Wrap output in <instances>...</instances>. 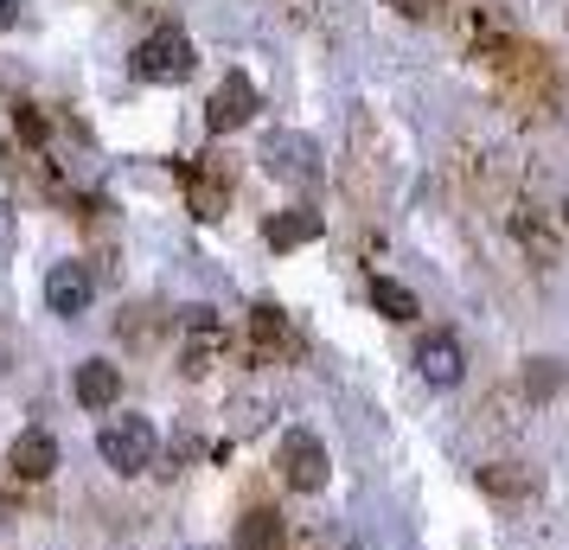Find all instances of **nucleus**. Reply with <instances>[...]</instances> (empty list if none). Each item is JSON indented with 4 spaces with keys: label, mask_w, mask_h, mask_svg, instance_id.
<instances>
[{
    "label": "nucleus",
    "mask_w": 569,
    "mask_h": 550,
    "mask_svg": "<svg viewBox=\"0 0 569 550\" xmlns=\"http://www.w3.org/2000/svg\"><path fill=\"white\" fill-rule=\"evenodd\" d=\"M90 294H97V282H90L83 262H52V276H46V308H52L58 320H78L83 308H90Z\"/></svg>",
    "instance_id": "423d86ee"
},
{
    "label": "nucleus",
    "mask_w": 569,
    "mask_h": 550,
    "mask_svg": "<svg viewBox=\"0 0 569 550\" xmlns=\"http://www.w3.org/2000/svg\"><path fill=\"white\" fill-rule=\"evenodd\" d=\"M97 448H103V461L116 473H148L160 454V436L148 417H109L103 436H97Z\"/></svg>",
    "instance_id": "f257e3e1"
},
{
    "label": "nucleus",
    "mask_w": 569,
    "mask_h": 550,
    "mask_svg": "<svg viewBox=\"0 0 569 550\" xmlns=\"http://www.w3.org/2000/svg\"><path fill=\"white\" fill-rule=\"evenodd\" d=\"M257 116V83L243 78V71H231V78L211 90V103H206V129L211 134H231V129H243Z\"/></svg>",
    "instance_id": "39448f33"
},
{
    "label": "nucleus",
    "mask_w": 569,
    "mask_h": 550,
    "mask_svg": "<svg viewBox=\"0 0 569 550\" xmlns=\"http://www.w3.org/2000/svg\"><path fill=\"white\" fill-rule=\"evenodd\" d=\"M122 397V371L103 366V359H90V366H78V403L83 410H109Z\"/></svg>",
    "instance_id": "9d476101"
},
{
    "label": "nucleus",
    "mask_w": 569,
    "mask_h": 550,
    "mask_svg": "<svg viewBox=\"0 0 569 550\" xmlns=\"http://www.w3.org/2000/svg\"><path fill=\"white\" fill-rule=\"evenodd\" d=\"M262 167H269L276 180H288V186H313L320 180V148H313L308 134L282 129V134L262 141Z\"/></svg>",
    "instance_id": "7ed1b4c3"
},
{
    "label": "nucleus",
    "mask_w": 569,
    "mask_h": 550,
    "mask_svg": "<svg viewBox=\"0 0 569 550\" xmlns=\"http://www.w3.org/2000/svg\"><path fill=\"white\" fill-rule=\"evenodd\" d=\"M327 442L320 436H308V429H288L282 436V480L295 487V493H320L327 487Z\"/></svg>",
    "instance_id": "20e7f679"
},
{
    "label": "nucleus",
    "mask_w": 569,
    "mask_h": 550,
    "mask_svg": "<svg viewBox=\"0 0 569 550\" xmlns=\"http://www.w3.org/2000/svg\"><path fill=\"white\" fill-rule=\"evenodd\" d=\"M7 27H20V0H0V32Z\"/></svg>",
    "instance_id": "f3484780"
},
{
    "label": "nucleus",
    "mask_w": 569,
    "mask_h": 550,
    "mask_svg": "<svg viewBox=\"0 0 569 550\" xmlns=\"http://www.w3.org/2000/svg\"><path fill=\"white\" fill-rule=\"evenodd\" d=\"M20 134H27V141H46V122H39V109H27V103H20Z\"/></svg>",
    "instance_id": "dca6fc26"
},
{
    "label": "nucleus",
    "mask_w": 569,
    "mask_h": 550,
    "mask_svg": "<svg viewBox=\"0 0 569 550\" xmlns=\"http://www.w3.org/2000/svg\"><path fill=\"white\" fill-rule=\"evenodd\" d=\"M397 13H410V20H429V13H441V0H390Z\"/></svg>",
    "instance_id": "2eb2a0df"
},
{
    "label": "nucleus",
    "mask_w": 569,
    "mask_h": 550,
    "mask_svg": "<svg viewBox=\"0 0 569 550\" xmlns=\"http://www.w3.org/2000/svg\"><path fill=\"white\" fill-rule=\"evenodd\" d=\"M416 371L436 384V391H448V384H461V371H467V359H461V340L455 333H429V340L416 346Z\"/></svg>",
    "instance_id": "0eeeda50"
},
{
    "label": "nucleus",
    "mask_w": 569,
    "mask_h": 550,
    "mask_svg": "<svg viewBox=\"0 0 569 550\" xmlns=\"http://www.w3.org/2000/svg\"><path fill=\"white\" fill-rule=\"evenodd\" d=\"M531 366H538V371H531V391H557V384H563V371H557V359H531Z\"/></svg>",
    "instance_id": "4468645a"
},
{
    "label": "nucleus",
    "mask_w": 569,
    "mask_h": 550,
    "mask_svg": "<svg viewBox=\"0 0 569 550\" xmlns=\"http://www.w3.org/2000/svg\"><path fill=\"white\" fill-rule=\"evenodd\" d=\"M134 78L148 83H186L192 78V39L180 27H160L134 46Z\"/></svg>",
    "instance_id": "f03ea898"
},
{
    "label": "nucleus",
    "mask_w": 569,
    "mask_h": 550,
    "mask_svg": "<svg viewBox=\"0 0 569 550\" xmlns=\"http://www.w3.org/2000/svg\"><path fill=\"white\" fill-rule=\"evenodd\" d=\"M480 487L499 499H531L538 493V473L531 468H480Z\"/></svg>",
    "instance_id": "f8f14e48"
},
{
    "label": "nucleus",
    "mask_w": 569,
    "mask_h": 550,
    "mask_svg": "<svg viewBox=\"0 0 569 550\" xmlns=\"http://www.w3.org/2000/svg\"><path fill=\"white\" fill-rule=\"evenodd\" d=\"M7 461H13V473H20V480H46V473L58 468V442H52V429H27V436L13 442V454H7Z\"/></svg>",
    "instance_id": "1a4fd4ad"
},
{
    "label": "nucleus",
    "mask_w": 569,
    "mask_h": 550,
    "mask_svg": "<svg viewBox=\"0 0 569 550\" xmlns=\"http://www.w3.org/2000/svg\"><path fill=\"white\" fill-rule=\"evenodd\" d=\"M371 308L385 320H416V294L403 289V282H390V276H378V282H371Z\"/></svg>",
    "instance_id": "ddd939ff"
},
{
    "label": "nucleus",
    "mask_w": 569,
    "mask_h": 550,
    "mask_svg": "<svg viewBox=\"0 0 569 550\" xmlns=\"http://www.w3.org/2000/svg\"><path fill=\"white\" fill-rule=\"evenodd\" d=\"M237 550H282V519L257 506V512H243L237 519Z\"/></svg>",
    "instance_id": "9b49d317"
},
{
    "label": "nucleus",
    "mask_w": 569,
    "mask_h": 550,
    "mask_svg": "<svg viewBox=\"0 0 569 550\" xmlns=\"http://www.w3.org/2000/svg\"><path fill=\"white\" fill-rule=\"evenodd\" d=\"M327 231V218L308 206H295V211H276L269 224H262V237H269V250H301V243H313V237Z\"/></svg>",
    "instance_id": "6e6552de"
},
{
    "label": "nucleus",
    "mask_w": 569,
    "mask_h": 550,
    "mask_svg": "<svg viewBox=\"0 0 569 550\" xmlns=\"http://www.w3.org/2000/svg\"><path fill=\"white\" fill-rule=\"evenodd\" d=\"M563 211H569V206H563Z\"/></svg>",
    "instance_id": "a211bd4d"
}]
</instances>
